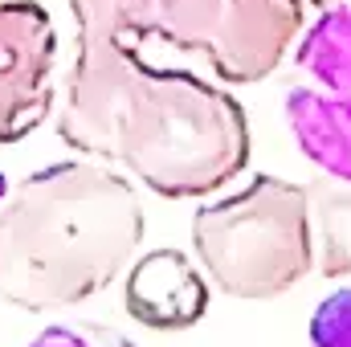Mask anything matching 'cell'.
<instances>
[{"instance_id": "5b68a950", "label": "cell", "mask_w": 351, "mask_h": 347, "mask_svg": "<svg viewBox=\"0 0 351 347\" xmlns=\"http://www.w3.org/2000/svg\"><path fill=\"white\" fill-rule=\"evenodd\" d=\"M286 127L306 164L351 184V0L323 8L298 37Z\"/></svg>"}, {"instance_id": "52a82bcc", "label": "cell", "mask_w": 351, "mask_h": 347, "mask_svg": "<svg viewBox=\"0 0 351 347\" xmlns=\"http://www.w3.org/2000/svg\"><path fill=\"white\" fill-rule=\"evenodd\" d=\"M204 307L208 274L196 270L180 250H152L127 274V311L156 331H184L200 323Z\"/></svg>"}, {"instance_id": "30bf717a", "label": "cell", "mask_w": 351, "mask_h": 347, "mask_svg": "<svg viewBox=\"0 0 351 347\" xmlns=\"http://www.w3.org/2000/svg\"><path fill=\"white\" fill-rule=\"evenodd\" d=\"M29 347H135V344L127 335L110 331V327L78 323V327H49V331H41Z\"/></svg>"}, {"instance_id": "8992f818", "label": "cell", "mask_w": 351, "mask_h": 347, "mask_svg": "<svg viewBox=\"0 0 351 347\" xmlns=\"http://www.w3.org/2000/svg\"><path fill=\"white\" fill-rule=\"evenodd\" d=\"M58 29L37 0H0V143L33 135L53 106Z\"/></svg>"}, {"instance_id": "9c48e42d", "label": "cell", "mask_w": 351, "mask_h": 347, "mask_svg": "<svg viewBox=\"0 0 351 347\" xmlns=\"http://www.w3.org/2000/svg\"><path fill=\"white\" fill-rule=\"evenodd\" d=\"M311 347H351V286L327 294L311 315Z\"/></svg>"}, {"instance_id": "277c9868", "label": "cell", "mask_w": 351, "mask_h": 347, "mask_svg": "<svg viewBox=\"0 0 351 347\" xmlns=\"http://www.w3.org/2000/svg\"><path fill=\"white\" fill-rule=\"evenodd\" d=\"M192 250L208 282L229 298H278L315 270L311 188L254 176L241 192L192 217Z\"/></svg>"}, {"instance_id": "3957f363", "label": "cell", "mask_w": 351, "mask_h": 347, "mask_svg": "<svg viewBox=\"0 0 351 347\" xmlns=\"http://www.w3.org/2000/svg\"><path fill=\"white\" fill-rule=\"evenodd\" d=\"M74 21H102L127 45L164 41L196 53L229 86L262 82L306 33V0H70Z\"/></svg>"}, {"instance_id": "7a4b0ae2", "label": "cell", "mask_w": 351, "mask_h": 347, "mask_svg": "<svg viewBox=\"0 0 351 347\" xmlns=\"http://www.w3.org/2000/svg\"><path fill=\"white\" fill-rule=\"evenodd\" d=\"M143 229L135 184L106 164L25 176L0 204V298L33 315L78 307L135 261Z\"/></svg>"}, {"instance_id": "ba28073f", "label": "cell", "mask_w": 351, "mask_h": 347, "mask_svg": "<svg viewBox=\"0 0 351 347\" xmlns=\"http://www.w3.org/2000/svg\"><path fill=\"white\" fill-rule=\"evenodd\" d=\"M315 200V270L323 278H351V188L319 184Z\"/></svg>"}, {"instance_id": "6da1fadb", "label": "cell", "mask_w": 351, "mask_h": 347, "mask_svg": "<svg viewBox=\"0 0 351 347\" xmlns=\"http://www.w3.org/2000/svg\"><path fill=\"white\" fill-rule=\"evenodd\" d=\"M58 135L160 196H208L250 164V119L229 90L143 62L102 21H78Z\"/></svg>"}, {"instance_id": "8fae6325", "label": "cell", "mask_w": 351, "mask_h": 347, "mask_svg": "<svg viewBox=\"0 0 351 347\" xmlns=\"http://www.w3.org/2000/svg\"><path fill=\"white\" fill-rule=\"evenodd\" d=\"M306 4H319V8H335V4H343V0H306Z\"/></svg>"}]
</instances>
